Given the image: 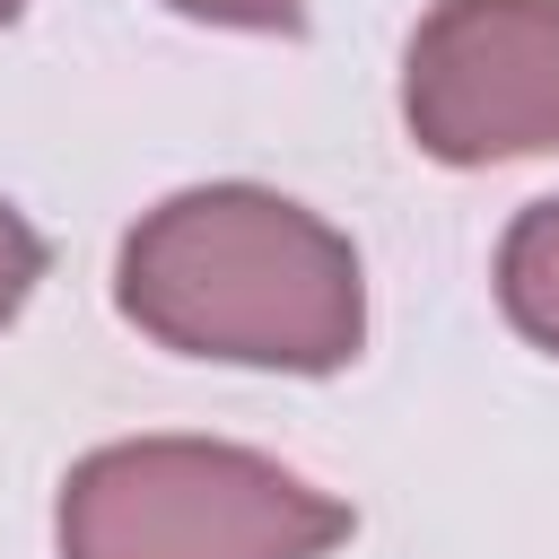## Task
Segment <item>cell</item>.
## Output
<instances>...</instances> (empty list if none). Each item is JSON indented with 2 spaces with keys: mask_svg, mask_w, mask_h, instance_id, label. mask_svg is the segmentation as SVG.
<instances>
[{
  "mask_svg": "<svg viewBox=\"0 0 559 559\" xmlns=\"http://www.w3.org/2000/svg\"><path fill=\"white\" fill-rule=\"evenodd\" d=\"M402 114L445 166L559 148V0H445L411 35Z\"/></svg>",
  "mask_w": 559,
  "mask_h": 559,
  "instance_id": "3957f363",
  "label": "cell"
},
{
  "mask_svg": "<svg viewBox=\"0 0 559 559\" xmlns=\"http://www.w3.org/2000/svg\"><path fill=\"white\" fill-rule=\"evenodd\" d=\"M498 297L515 314V332H533L542 349H559V201L524 210L507 253H498Z\"/></svg>",
  "mask_w": 559,
  "mask_h": 559,
  "instance_id": "277c9868",
  "label": "cell"
},
{
  "mask_svg": "<svg viewBox=\"0 0 559 559\" xmlns=\"http://www.w3.org/2000/svg\"><path fill=\"white\" fill-rule=\"evenodd\" d=\"M122 314L192 358L323 376L358 349V253L297 201L210 183L148 210L122 245Z\"/></svg>",
  "mask_w": 559,
  "mask_h": 559,
  "instance_id": "6da1fadb",
  "label": "cell"
},
{
  "mask_svg": "<svg viewBox=\"0 0 559 559\" xmlns=\"http://www.w3.org/2000/svg\"><path fill=\"white\" fill-rule=\"evenodd\" d=\"M0 17H17V0H0Z\"/></svg>",
  "mask_w": 559,
  "mask_h": 559,
  "instance_id": "52a82bcc",
  "label": "cell"
},
{
  "mask_svg": "<svg viewBox=\"0 0 559 559\" xmlns=\"http://www.w3.org/2000/svg\"><path fill=\"white\" fill-rule=\"evenodd\" d=\"M175 9L210 26H297V0H175Z\"/></svg>",
  "mask_w": 559,
  "mask_h": 559,
  "instance_id": "8992f818",
  "label": "cell"
},
{
  "mask_svg": "<svg viewBox=\"0 0 559 559\" xmlns=\"http://www.w3.org/2000/svg\"><path fill=\"white\" fill-rule=\"evenodd\" d=\"M341 533V498L201 437L105 445L61 489V559H323Z\"/></svg>",
  "mask_w": 559,
  "mask_h": 559,
  "instance_id": "7a4b0ae2",
  "label": "cell"
},
{
  "mask_svg": "<svg viewBox=\"0 0 559 559\" xmlns=\"http://www.w3.org/2000/svg\"><path fill=\"white\" fill-rule=\"evenodd\" d=\"M35 280H44V236L0 201V323L26 306V288H35Z\"/></svg>",
  "mask_w": 559,
  "mask_h": 559,
  "instance_id": "5b68a950",
  "label": "cell"
}]
</instances>
